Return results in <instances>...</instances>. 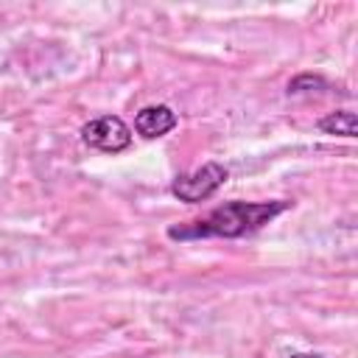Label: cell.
Returning a JSON list of instances; mask_svg holds the SVG:
<instances>
[{
  "label": "cell",
  "instance_id": "cell-1",
  "mask_svg": "<svg viewBox=\"0 0 358 358\" xmlns=\"http://www.w3.org/2000/svg\"><path fill=\"white\" fill-rule=\"evenodd\" d=\"M291 201L271 199V201H224L201 218L187 224L168 227V238L173 241H199V238H243L280 213H285Z\"/></svg>",
  "mask_w": 358,
  "mask_h": 358
},
{
  "label": "cell",
  "instance_id": "cell-2",
  "mask_svg": "<svg viewBox=\"0 0 358 358\" xmlns=\"http://www.w3.org/2000/svg\"><path fill=\"white\" fill-rule=\"evenodd\" d=\"M229 179V171L221 165V162H204L201 168L190 171V173H179L173 182H171V193L179 199V201H187V204H199V201H207L210 196L218 193V187Z\"/></svg>",
  "mask_w": 358,
  "mask_h": 358
},
{
  "label": "cell",
  "instance_id": "cell-3",
  "mask_svg": "<svg viewBox=\"0 0 358 358\" xmlns=\"http://www.w3.org/2000/svg\"><path fill=\"white\" fill-rule=\"evenodd\" d=\"M81 140L103 154H120L131 145V129L117 115H101L81 126Z\"/></svg>",
  "mask_w": 358,
  "mask_h": 358
},
{
  "label": "cell",
  "instance_id": "cell-4",
  "mask_svg": "<svg viewBox=\"0 0 358 358\" xmlns=\"http://www.w3.org/2000/svg\"><path fill=\"white\" fill-rule=\"evenodd\" d=\"M179 117L171 106L165 103H151V106H143L137 115H134V131L145 140H157L162 134H168L171 129H176Z\"/></svg>",
  "mask_w": 358,
  "mask_h": 358
},
{
  "label": "cell",
  "instance_id": "cell-5",
  "mask_svg": "<svg viewBox=\"0 0 358 358\" xmlns=\"http://www.w3.org/2000/svg\"><path fill=\"white\" fill-rule=\"evenodd\" d=\"M316 129H319V131H324V134L355 137V112H350V109L330 112V115H324V117L316 123Z\"/></svg>",
  "mask_w": 358,
  "mask_h": 358
},
{
  "label": "cell",
  "instance_id": "cell-6",
  "mask_svg": "<svg viewBox=\"0 0 358 358\" xmlns=\"http://www.w3.org/2000/svg\"><path fill=\"white\" fill-rule=\"evenodd\" d=\"M324 87H327V81H324V78H319V76H313V73H302V76L291 78V84H288V95L316 92V90H324Z\"/></svg>",
  "mask_w": 358,
  "mask_h": 358
},
{
  "label": "cell",
  "instance_id": "cell-7",
  "mask_svg": "<svg viewBox=\"0 0 358 358\" xmlns=\"http://www.w3.org/2000/svg\"><path fill=\"white\" fill-rule=\"evenodd\" d=\"M291 358H322L319 352H294Z\"/></svg>",
  "mask_w": 358,
  "mask_h": 358
}]
</instances>
